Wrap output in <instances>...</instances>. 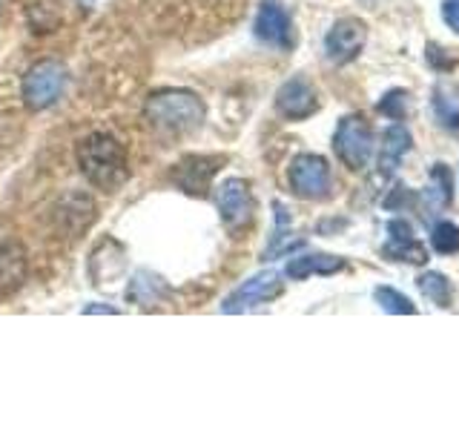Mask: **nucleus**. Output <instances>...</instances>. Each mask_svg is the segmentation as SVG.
<instances>
[{
  "label": "nucleus",
  "instance_id": "nucleus-12",
  "mask_svg": "<svg viewBox=\"0 0 459 430\" xmlns=\"http://www.w3.org/2000/svg\"><path fill=\"white\" fill-rule=\"evenodd\" d=\"M29 272L26 253L18 241H0V301L21 290Z\"/></svg>",
  "mask_w": 459,
  "mask_h": 430
},
{
  "label": "nucleus",
  "instance_id": "nucleus-14",
  "mask_svg": "<svg viewBox=\"0 0 459 430\" xmlns=\"http://www.w3.org/2000/svg\"><path fill=\"white\" fill-rule=\"evenodd\" d=\"M411 143H413V138H411V133L402 124H394V126L385 129L382 150H379V169L385 172V176H391V172L399 167L402 155L411 150Z\"/></svg>",
  "mask_w": 459,
  "mask_h": 430
},
{
  "label": "nucleus",
  "instance_id": "nucleus-8",
  "mask_svg": "<svg viewBox=\"0 0 459 430\" xmlns=\"http://www.w3.org/2000/svg\"><path fill=\"white\" fill-rule=\"evenodd\" d=\"M253 32H255L258 40L267 43V47H273V49L287 52V49L293 47V23H290V14L284 12V6L279 4V0H264V4L258 6Z\"/></svg>",
  "mask_w": 459,
  "mask_h": 430
},
{
  "label": "nucleus",
  "instance_id": "nucleus-19",
  "mask_svg": "<svg viewBox=\"0 0 459 430\" xmlns=\"http://www.w3.org/2000/svg\"><path fill=\"white\" fill-rule=\"evenodd\" d=\"M387 255L399 258V262H411V264H425L428 262L425 250L413 238H408V241H391V244H387Z\"/></svg>",
  "mask_w": 459,
  "mask_h": 430
},
{
  "label": "nucleus",
  "instance_id": "nucleus-17",
  "mask_svg": "<svg viewBox=\"0 0 459 430\" xmlns=\"http://www.w3.org/2000/svg\"><path fill=\"white\" fill-rule=\"evenodd\" d=\"M430 244H434V250L442 255L459 253V227L451 221H439L434 227V233H430Z\"/></svg>",
  "mask_w": 459,
  "mask_h": 430
},
{
  "label": "nucleus",
  "instance_id": "nucleus-2",
  "mask_svg": "<svg viewBox=\"0 0 459 430\" xmlns=\"http://www.w3.org/2000/svg\"><path fill=\"white\" fill-rule=\"evenodd\" d=\"M143 118L158 133L184 135L204 124V104L190 90H164L150 95V100L143 104Z\"/></svg>",
  "mask_w": 459,
  "mask_h": 430
},
{
  "label": "nucleus",
  "instance_id": "nucleus-23",
  "mask_svg": "<svg viewBox=\"0 0 459 430\" xmlns=\"http://www.w3.org/2000/svg\"><path fill=\"white\" fill-rule=\"evenodd\" d=\"M387 236H391V241H408V238H413L408 221H391V224H387Z\"/></svg>",
  "mask_w": 459,
  "mask_h": 430
},
{
  "label": "nucleus",
  "instance_id": "nucleus-11",
  "mask_svg": "<svg viewBox=\"0 0 459 430\" xmlns=\"http://www.w3.org/2000/svg\"><path fill=\"white\" fill-rule=\"evenodd\" d=\"M224 158L219 155H186L184 161L172 169V181H176L184 193L190 195H204L207 186H210V178L215 176V169Z\"/></svg>",
  "mask_w": 459,
  "mask_h": 430
},
{
  "label": "nucleus",
  "instance_id": "nucleus-21",
  "mask_svg": "<svg viewBox=\"0 0 459 430\" xmlns=\"http://www.w3.org/2000/svg\"><path fill=\"white\" fill-rule=\"evenodd\" d=\"M442 18L459 35V0H445V4H442Z\"/></svg>",
  "mask_w": 459,
  "mask_h": 430
},
{
  "label": "nucleus",
  "instance_id": "nucleus-22",
  "mask_svg": "<svg viewBox=\"0 0 459 430\" xmlns=\"http://www.w3.org/2000/svg\"><path fill=\"white\" fill-rule=\"evenodd\" d=\"M434 107H437V115H439V124L451 126V129H459V112H451L448 107H445L442 98L434 100Z\"/></svg>",
  "mask_w": 459,
  "mask_h": 430
},
{
  "label": "nucleus",
  "instance_id": "nucleus-1",
  "mask_svg": "<svg viewBox=\"0 0 459 430\" xmlns=\"http://www.w3.org/2000/svg\"><path fill=\"white\" fill-rule=\"evenodd\" d=\"M78 167L83 178L104 193H118L129 178L124 143L107 133H92L78 143Z\"/></svg>",
  "mask_w": 459,
  "mask_h": 430
},
{
  "label": "nucleus",
  "instance_id": "nucleus-10",
  "mask_svg": "<svg viewBox=\"0 0 459 430\" xmlns=\"http://www.w3.org/2000/svg\"><path fill=\"white\" fill-rule=\"evenodd\" d=\"M276 109L290 121H305L319 109V98H316V90L305 78H290L276 92Z\"/></svg>",
  "mask_w": 459,
  "mask_h": 430
},
{
  "label": "nucleus",
  "instance_id": "nucleus-7",
  "mask_svg": "<svg viewBox=\"0 0 459 430\" xmlns=\"http://www.w3.org/2000/svg\"><path fill=\"white\" fill-rule=\"evenodd\" d=\"M219 212L221 221L230 233H241L253 224V195H250V184L244 178H227L219 186Z\"/></svg>",
  "mask_w": 459,
  "mask_h": 430
},
{
  "label": "nucleus",
  "instance_id": "nucleus-5",
  "mask_svg": "<svg viewBox=\"0 0 459 430\" xmlns=\"http://www.w3.org/2000/svg\"><path fill=\"white\" fill-rule=\"evenodd\" d=\"M333 150L348 169L359 172L368 167V158L373 152V135L362 115H348V118L339 121L333 135Z\"/></svg>",
  "mask_w": 459,
  "mask_h": 430
},
{
  "label": "nucleus",
  "instance_id": "nucleus-20",
  "mask_svg": "<svg viewBox=\"0 0 459 430\" xmlns=\"http://www.w3.org/2000/svg\"><path fill=\"white\" fill-rule=\"evenodd\" d=\"M405 109H408V95L402 92V90L387 92V95L379 100V112H382V115H391L394 121H402V118H405Z\"/></svg>",
  "mask_w": 459,
  "mask_h": 430
},
{
  "label": "nucleus",
  "instance_id": "nucleus-3",
  "mask_svg": "<svg viewBox=\"0 0 459 430\" xmlns=\"http://www.w3.org/2000/svg\"><path fill=\"white\" fill-rule=\"evenodd\" d=\"M66 92V66L61 61H38L23 78V100L29 109H49Z\"/></svg>",
  "mask_w": 459,
  "mask_h": 430
},
{
  "label": "nucleus",
  "instance_id": "nucleus-6",
  "mask_svg": "<svg viewBox=\"0 0 459 430\" xmlns=\"http://www.w3.org/2000/svg\"><path fill=\"white\" fill-rule=\"evenodd\" d=\"M281 290H284V281H281V276L276 270L255 272L253 279L238 284L236 290L221 301V310L224 313H250L255 307L267 305V301L279 298Z\"/></svg>",
  "mask_w": 459,
  "mask_h": 430
},
{
  "label": "nucleus",
  "instance_id": "nucleus-18",
  "mask_svg": "<svg viewBox=\"0 0 459 430\" xmlns=\"http://www.w3.org/2000/svg\"><path fill=\"white\" fill-rule=\"evenodd\" d=\"M430 178H434V186H430V201L439 207V204H448L451 195H454V181H451V172L445 169V164H437V169L430 172Z\"/></svg>",
  "mask_w": 459,
  "mask_h": 430
},
{
  "label": "nucleus",
  "instance_id": "nucleus-24",
  "mask_svg": "<svg viewBox=\"0 0 459 430\" xmlns=\"http://www.w3.org/2000/svg\"><path fill=\"white\" fill-rule=\"evenodd\" d=\"M83 313H118L115 307H104V305H98V307H83Z\"/></svg>",
  "mask_w": 459,
  "mask_h": 430
},
{
  "label": "nucleus",
  "instance_id": "nucleus-25",
  "mask_svg": "<svg viewBox=\"0 0 459 430\" xmlns=\"http://www.w3.org/2000/svg\"><path fill=\"white\" fill-rule=\"evenodd\" d=\"M0 4H4V0H0Z\"/></svg>",
  "mask_w": 459,
  "mask_h": 430
},
{
  "label": "nucleus",
  "instance_id": "nucleus-16",
  "mask_svg": "<svg viewBox=\"0 0 459 430\" xmlns=\"http://www.w3.org/2000/svg\"><path fill=\"white\" fill-rule=\"evenodd\" d=\"M373 298H377V305H379L385 313H399V315H411V313H416V307L411 305V298H405L399 290H394V287H377V293H373Z\"/></svg>",
  "mask_w": 459,
  "mask_h": 430
},
{
  "label": "nucleus",
  "instance_id": "nucleus-15",
  "mask_svg": "<svg viewBox=\"0 0 459 430\" xmlns=\"http://www.w3.org/2000/svg\"><path fill=\"white\" fill-rule=\"evenodd\" d=\"M420 290L425 298H430L439 307L451 305V281L442 272H425V276H420Z\"/></svg>",
  "mask_w": 459,
  "mask_h": 430
},
{
  "label": "nucleus",
  "instance_id": "nucleus-13",
  "mask_svg": "<svg viewBox=\"0 0 459 430\" xmlns=\"http://www.w3.org/2000/svg\"><path fill=\"white\" fill-rule=\"evenodd\" d=\"M344 258L339 255H327V253H313V255H299L290 258L287 264V276L301 281V279H310V276H333V272L344 270Z\"/></svg>",
  "mask_w": 459,
  "mask_h": 430
},
{
  "label": "nucleus",
  "instance_id": "nucleus-4",
  "mask_svg": "<svg viewBox=\"0 0 459 430\" xmlns=\"http://www.w3.org/2000/svg\"><path fill=\"white\" fill-rule=\"evenodd\" d=\"M287 181H290V190L299 198H310L319 201L330 195V186H333V176H330V164L322 155L316 152H301L293 158L290 169H287Z\"/></svg>",
  "mask_w": 459,
  "mask_h": 430
},
{
  "label": "nucleus",
  "instance_id": "nucleus-9",
  "mask_svg": "<svg viewBox=\"0 0 459 430\" xmlns=\"http://www.w3.org/2000/svg\"><path fill=\"white\" fill-rule=\"evenodd\" d=\"M368 29L359 18H342L330 26V32L325 38V52L333 64H351L359 52L365 49Z\"/></svg>",
  "mask_w": 459,
  "mask_h": 430
}]
</instances>
